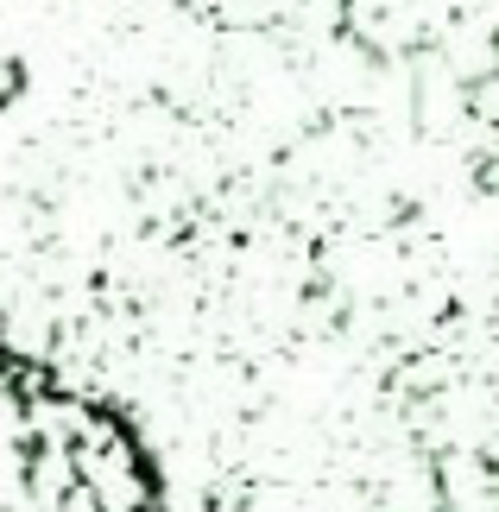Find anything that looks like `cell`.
Segmentation results:
<instances>
[{
  "label": "cell",
  "instance_id": "1",
  "mask_svg": "<svg viewBox=\"0 0 499 512\" xmlns=\"http://www.w3.org/2000/svg\"><path fill=\"white\" fill-rule=\"evenodd\" d=\"M0 512H165V475L114 399L0 348Z\"/></svg>",
  "mask_w": 499,
  "mask_h": 512
}]
</instances>
